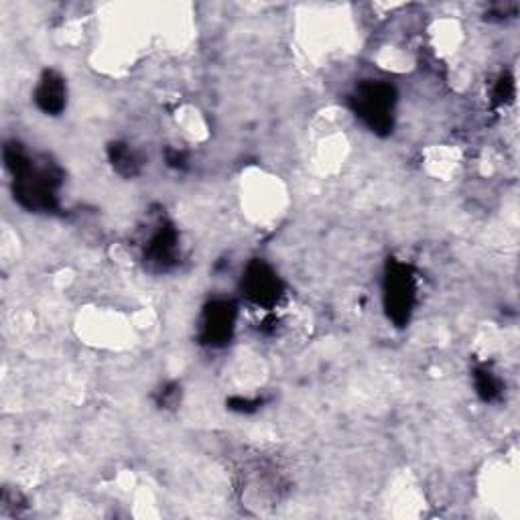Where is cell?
Here are the masks:
<instances>
[{
	"instance_id": "3",
	"label": "cell",
	"mask_w": 520,
	"mask_h": 520,
	"mask_svg": "<svg viewBox=\"0 0 520 520\" xmlns=\"http://www.w3.org/2000/svg\"><path fill=\"white\" fill-rule=\"evenodd\" d=\"M417 303V277L411 265L403 260L390 258L384 269L382 279V305L386 317L393 321L397 328L409 325Z\"/></svg>"
},
{
	"instance_id": "13",
	"label": "cell",
	"mask_w": 520,
	"mask_h": 520,
	"mask_svg": "<svg viewBox=\"0 0 520 520\" xmlns=\"http://www.w3.org/2000/svg\"><path fill=\"white\" fill-rule=\"evenodd\" d=\"M165 161H167V165H169L171 169H175V171H185L187 165H189V157H187V153L181 151V149H167V151H165Z\"/></svg>"
},
{
	"instance_id": "4",
	"label": "cell",
	"mask_w": 520,
	"mask_h": 520,
	"mask_svg": "<svg viewBox=\"0 0 520 520\" xmlns=\"http://www.w3.org/2000/svg\"><path fill=\"white\" fill-rule=\"evenodd\" d=\"M242 295L260 309H273L285 295V285L277 271L263 258H254L242 275Z\"/></svg>"
},
{
	"instance_id": "1",
	"label": "cell",
	"mask_w": 520,
	"mask_h": 520,
	"mask_svg": "<svg viewBox=\"0 0 520 520\" xmlns=\"http://www.w3.org/2000/svg\"><path fill=\"white\" fill-rule=\"evenodd\" d=\"M3 157L13 175V193L21 208L35 214H53L59 210L63 173L53 161L47 157H33L17 141L5 145Z\"/></svg>"
},
{
	"instance_id": "2",
	"label": "cell",
	"mask_w": 520,
	"mask_h": 520,
	"mask_svg": "<svg viewBox=\"0 0 520 520\" xmlns=\"http://www.w3.org/2000/svg\"><path fill=\"white\" fill-rule=\"evenodd\" d=\"M350 108L374 135L386 137L395 128L397 90L382 80H364L354 88Z\"/></svg>"
},
{
	"instance_id": "5",
	"label": "cell",
	"mask_w": 520,
	"mask_h": 520,
	"mask_svg": "<svg viewBox=\"0 0 520 520\" xmlns=\"http://www.w3.org/2000/svg\"><path fill=\"white\" fill-rule=\"evenodd\" d=\"M238 319V307L230 299L210 301L200 317V342L208 348H224L230 344Z\"/></svg>"
},
{
	"instance_id": "8",
	"label": "cell",
	"mask_w": 520,
	"mask_h": 520,
	"mask_svg": "<svg viewBox=\"0 0 520 520\" xmlns=\"http://www.w3.org/2000/svg\"><path fill=\"white\" fill-rule=\"evenodd\" d=\"M106 153H108V161H110L112 169H114L118 175L130 179V177H137V175L141 173V169H143V159H141V155H139L133 147H130L128 143L114 141V143L108 145V151H106Z\"/></svg>"
},
{
	"instance_id": "7",
	"label": "cell",
	"mask_w": 520,
	"mask_h": 520,
	"mask_svg": "<svg viewBox=\"0 0 520 520\" xmlns=\"http://www.w3.org/2000/svg\"><path fill=\"white\" fill-rule=\"evenodd\" d=\"M35 106L47 116H59L68 106V84L55 70H45L33 92Z\"/></svg>"
},
{
	"instance_id": "12",
	"label": "cell",
	"mask_w": 520,
	"mask_h": 520,
	"mask_svg": "<svg viewBox=\"0 0 520 520\" xmlns=\"http://www.w3.org/2000/svg\"><path fill=\"white\" fill-rule=\"evenodd\" d=\"M226 405H228V409L234 411V413L252 415V413H256L258 409H263L265 399H263V397H254V399H250V397H232V399H228Z\"/></svg>"
},
{
	"instance_id": "6",
	"label": "cell",
	"mask_w": 520,
	"mask_h": 520,
	"mask_svg": "<svg viewBox=\"0 0 520 520\" xmlns=\"http://www.w3.org/2000/svg\"><path fill=\"white\" fill-rule=\"evenodd\" d=\"M143 258L151 271L165 273L179 260V232L169 220H159L147 234Z\"/></svg>"
},
{
	"instance_id": "11",
	"label": "cell",
	"mask_w": 520,
	"mask_h": 520,
	"mask_svg": "<svg viewBox=\"0 0 520 520\" xmlns=\"http://www.w3.org/2000/svg\"><path fill=\"white\" fill-rule=\"evenodd\" d=\"M159 409H175L181 403V386L177 382H165L155 395Z\"/></svg>"
},
{
	"instance_id": "10",
	"label": "cell",
	"mask_w": 520,
	"mask_h": 520,
	"mask_svg": "<svg viewBox=\"0 0 520 520\" xmlns=\"http://www.w3.org/2000/svg\"><path fill=\"white\" fill-rule=\"evenodd\" d=\"M514 94H516V86H514V78L508 76V74H502L494 88H492V102L496 106H506L514 100Z\"/></svg>"
},
{
	"instance_id": "9",
	"label": "cell",
	"mask_w": 520,
	"mask_h": 520,
	"mask_svg": "<svg viewBox=\"0 0 520 520\" xmlns=\"http://www.w3.org/2000/svg\"><path fill=\"white\" fill-rule=\"evenodd\" d=\"M474 386H476V395L484 403H494L502 395V380L488 364H482L474 370Z\"/></svg>"
}]
</instances>
